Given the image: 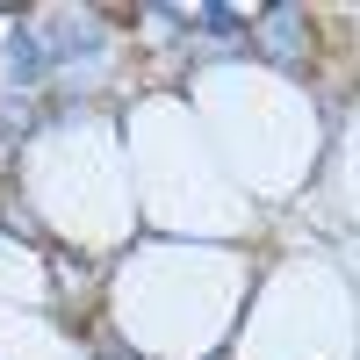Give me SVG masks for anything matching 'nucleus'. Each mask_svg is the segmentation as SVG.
Returning a JSON list of instances; mask_svg holds the SVG:
<instances>
[{"mask_svg": "<svg viewBox=\"0 0 360 360\" xmlns=\"http://www.w3.org/2000/svg\"><path fill=\"white\" fill-rule=\"evenodd\" d=\"M58 72V58L44 44V29L37 22H15V37H8V86H44Z\"/></svg>", "mask_w": 360, "mask_h": 360, "instance_id": "nucleus-1", "label": "nucleus"}, {"mask_svg": "<svg viewBox=\"0 0 360 360\" xmlns=\"http://www.w3.org/2000/svg\"><path fill=\"white\" fill-rule=\"evenodd\" d=\"M259 44H266L274 65L303 72V15H295V8H266V15H259Z\"/></svg>", "mask_w": 360, "mask_h": 360, "instance_id": "nucleus-2", "label": "nucleus"}, {"mask_svg": "<svg viewBox=\"0 0 360 360\" xmlns=\"http://www.w3.org/2000/svg\"><path fill=\"white\" fill-rule=\"evenodd\" d=\"M195 29H202V37H217L224 51H245V15H231L224 0H209V8L195 15Z\"/></svg>", "mask_w": 360, "mask_h": 360, "instance_id": "nucleus-3", "label": "nucleus"}]
</instances>
